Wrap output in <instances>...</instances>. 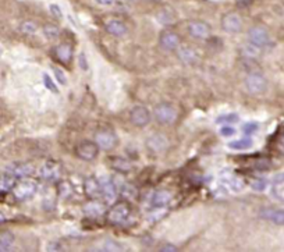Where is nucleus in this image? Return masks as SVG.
Masks as SVG:
<instances>
[{
    "label": "nucleus",
    "instance_id": "obj_6",
    "mask_svg": "<svg viewBox=\"0 0 284 252\" xmlns=\"http://www.w3.org/2000/svg\"><path fill=\"white\" fill-rule=\"evenodd\" d=\"M74 153L75 156L84 162H91L98 156L99 153V147L96 145L95 141H83L80 142L75 149H74Z\"/></svg>",
    "mask_w": 284,
    "mask_h": 252
},
{
    "label": "nucleus",
    "instance_id": "obj_18",
    "mask_svg": "<svg viewBox=\"0 0 284 252\" xmlns=\"http://www.w3.org/2000/svg\"><path fill=\"white\" fill-rule=\"evenodd\" d=\"M7 173L14 176L16 179H24L30 177L33 173V166L30 163H14L7 168Z\"/></svg>",
    "mask_w": 284,
    "mask_h": 252
},
{
    "label": "nucleus",
    "instance_id": "obj_11",
    "mask_svg": "<svg viewBox=\"0 0 284 252\" xmlns=\"http://www.w3.org/2000/svg\"><path fill=\"white\" fill-rule=\"evenodd\" d=\"M220 184L224 188H227L230 192H233V194H238V192H241L242 189L245 188L244 180L241 177H238L237 174L230 173V171H226V173L221 174Z\"/></svg>",
    "mask_w": 284,
    "mask_h": 252
},
{
    "label": "nucleus",
    "instance_id": "obj_21",
    "mask_svg": "<svg viewBox=\"0 0 284 252\" xmlns=\"http://www.w3.org/2000/svg\"><path fill=\"white\" fill-rule=\"evenodd\" d=\"M84 191L89 198H94V200L98 198L100 195V183H99V179H96L94 176L86 177L84 181Z\"/></svg>",
    "mask_w": 284,
    "mask_h": 252
},
{
    "label": "nucleus",
    "instance_id": "obj_30",
    "mask_svg": "<svg viewBox=\"0 0 284 252\" xmlns=\"http://www.w3.org/2000/svg\"><path fill=\"white\" fill-rule=\"evenodd\" d=\"M43 35L49 39V41H56L59 36H60V30L57 25H53V24H46L42 28Z\"/></svg>",
    "mask_w": 284,
    "mask_h": 252
},
{
    "label": "nucleus",
    "instance_id": "obj_1",
    "mask_svg": "<svg viewBox=\"0 0 284 252\" xmlns=\"http://www.w3.org/2000/svg\"><path fill=\"white\" fill-rule=\"evenodd\" d=\"M153 117L162 126H170L176 123L179 112L177 107L170 102H160L153 107Z\"/></svg>",
    "mask_w": 284,
    "mask_h": 252
},
{
    "label": "nucleus",
    "instance_id": "obj_45",
    "mask_svg": "<svg viewBox=\"0 0 284 252\" xmlns=\"http://www.w3.org/2000/svg\"><path fill=\"white\" fill-rule=\"evenodd\" d=\"M4 220H6V218H4V216H3V215L0 213V224H1V223H3Z\"/></svg>",
    "mask_w": 284,
    "mask_h": 252
},
{
    "label": "nucleus",
    "instance_id": "obj_16",
    "mask_svg": "<svg viewBox=\"0 0 284 252\" xmlns=\"http://www.w3.org/2000/svg\"><path fill=\"white\" fill-rule=\"evenodd\" d=\"M105 30L115 38H124L128 34V27L121 20L110 18L105 22Z\"/></svg>",
    "mask_w": 284,
    "mask_h": 252
},
{
    "label": "nucleus",
    "instance_id": "obj_10",
    "mask_svg": "<svg viewBox=\"0 0 284 252\" xmlns=\"http://www.w3.org/2000/svg\"><path fill=\"white\" fill-rule=\"evenodd\" d=\"M150 118H152L150 112L145 106H135L130 112V121L133 126L138 127V128L147 127L150 123Z\"/></svg>",
    "mask_w": 284,
    "mask_h": 252
},
{
    "label": "nucleus",
    "instance_id": "obj_34",
    "mask_svg": "<svg viewBox=\"0 0 284 252\" xmlns=\"http://www.w3.org/2000/svg\"><path fill=\"white\" fill-rule=\"evenodd\" d=\"M266 187H267V183H266V180L263 179H256L251 183V188L256 192H262L266 189Z\"/></svg>",
    "mask_w": 284,
    "mask_h": 252
},
{
    "label": "nucleus",
    "instance_id": "obj_20",
    "mask_svg": "<svg viewBox=\"0 0 284 252\" xmlns=\"http://www.w3.org/2000/svg\"><path fill=\"white\" fill-rule=\"evenodd\" d=\"M170 201H171V194L166 189H160V191L153 192V195L150 197V206L156 209L165 208L170 203Z\"/></svg>",
    "mask_w": 284,
    "mask_h": 252
},
{
    "label": "nucleus",
    "instance_id": "obj_27",
    "mask_svg": "<svg viewBox=\"0 0 284 252\" xmlns=\"http://www.w3.org/2000/svg\"><path fill=\"white\" fill-rule=\"evenodd\" d=\"M156 18L160 24H165V25H168V24L176 21V16L170 9H163V10L159 11L156 14Z\"/></svg>",
    "mask_w": 284,
    "mask_h": 252
},
{
    "label": "nucleus",
    "instance_id": "obj_39",
    "mask_svg": "<svg viewBox=\"0 0 284 252\" xmlns=\"http://www.w3.org/2000/svg\"><path fill=\"white\" fill-rule=\"evenodd\" d=\"M53 74H54V77L59 80V83L62 85L67 84V78H66V74H64L63 70H60L59 67H52Z\"/></svg>",
    "mask_w": 284,
    "mask_h": 252
},
{
    "label": "nucleus",
    "instance_id": "obj_46",
    "mask_svg": "<svg viewBox=\"0 0 284 252\" xmlns=\"http://www.w3.org/2000/svg\"><path fill=\"white\" fill-rule=\"evenodd\" d=\"M149 1H153V3H159V1H162V0H149Z\"/></svg>",
    "mask_w": 284,
    "mask_h": 252
},
{
    "label": "nucleus",
    "instance_id": "obj_29",
    "mask_svg": "<svg viewBox=\"0 0 284 252\" xmlns=\"http://www.w3.org/2000/svg\"><path fill=\"white\" fill-rule=\"evenodd\" d=\"M112 168L117 170L118 173H127V171H130L131 170V163L126 160V159H121V158H116V159H112Z\"/></svg>",
    "mask_w": 284,
    "mask_h": 252
},
{
    "label": "nucleus",
    "instance_id": "obj_7",
    "mask_svg": "<svg viewBox=\"0 0 284 252\" xmlns=\"http://www.w3.org/2000/svg\"><path fill=\"white\" fill-rule=\"evenodd\" d=\"M221 30L227 34H238L242 30L241 16L235 11L226 13L221 17Z\"/></svg>",
    "mask_w": 284,
    "mask_h": 252
},
{
    "label": "nucleus",
    "instance_id": "obj_14",
    "mask_svg": "<svg viewBox=\"0 0 284 252\" xmlns=\"http://www.w3.org/2000/svg\"><path fill=\"white\" fill-rule=\"evenodd\" d=\"M248 39L256 48H263L270 43V35L263 27H252L248 31Z\"/></svg>",
    "mask_w": 284,
    "mask_h": 252
},
{
    "label": "nucleus",
    "instance_id": "obj_43",
    "mask_svg": "<svg viewBox=\"0 0 284 252\" xmlns=\"http://www.w3.org/2000/svg\"><path fill=\"white\" fill-rule=\"evenodd\" d=\"M160 251L163 252H174L177 251V247H174V245H170V244H165L162 248H160Z\"/></svg>",
    "mask_w": 284,
    "mask_h": 252
},
{
    "label": "nucleus",
    "instance_id": "obj_9",
    "mask_svg": "<svg viewBox=\"0 0 284 252\" xmlns=\"http://www.w3.org/2000/svg\"><path fill=\"white\" fill-rule=\"evenodd\" d=\"M100 183V195L105 200L106 203H115L118 197V189H117L115 180L109 179V177H102L99 179Z\"/></svg>",
    "mask_w": 284,
    "mask_h": 252
},
{
    "label": "nucleus",
    "instance_id": "obj_28",
    "mask_svg": "<svg viewBox=\"0 0 284 252\" xmlns=\"http://www.w3.org/2000/svg\"><path fill=\"white\" fill-rule=\"evenodd\" d=\"M14 244V235L6 231L0 233V251H9Z\"/></svg>",
    "mask_w": 284,
    "mask_h": 252
},
{
    "label": "nucleus",
    "instance_id": "obj_13",
    "mask_svg": "<svg viewBox=\"0 0 284 252\" xmlns=\"http://www.w3.org/2000/svg\"><path fill=\"white\" fill-rule=\"evenodd\" d=\"M159 43H160V48L163 50L174 52V50L179 49L180 45H181V38H180L179 34H176V32L165 31L160 34Z\"/></svg>",
    "mask_w": 284,
    "mask_h": 252
},
{
    "label": "nucleus",
    "instance_id": "obj_4",
    "mask_svg": "<svg viewBox=\"0 0 284 252\" xmlns=\"http://www.w3.org/2000/svg\"><path fill=\"white\" fill-rule=\"evenodd\" d=\"M130 205L127 202H115L106 213L107 221L112 224H123L130 216Z\"/></svg>",
    "mask_w": 284,
    "mask_h": 252
},
{
    "label": "nucleus",
    "instance_id": "obj_23",
    "mask_svg": "<svg viewBox=\"0 0 284 252\" xmlns=\"http://www.w3.org/2000/svg\"><path fill=\"white\" fill-rule=\"evenodd\" d=\"M53 52H54V56L57 57V60L62 62V63H70L71 59H73V49L67 43L57 45Z\"/></svg>",
    "mask_w": 284,
    "mask_h": 252
},
{
    "label": "nucleus",
    "instance_id": "obj_44",
    "mask_svg": "<svg viewBox=\"0 0 284 252\" xmlns=\"http://www.w3.org/2000/svg\"><path fill=\"white\" fill-rule=\"evenodd\" d=\"M280 147H282L284 149V135L282 138H280Z\"/></svg>",
    "mask_w": 284,
    "mask_h": 252
},
{
    "label": "nucleus",
    "instance_id": "obj_2",
    "mask_svg": "<svg viewBox=\"0 0 284 252\" xmlns=\"http://www.w3.org/2000/svg\"><path fill=\"white\" fill-rule=\"evenodd\" d=\"M38 189V183L33 179H30V177H24V179H20L18 181H16L14 187L11 189L14 198L18 201H25L30 200L31 197L35 195Z\"/></svg>",
    "mask_w": 284,
    "mask_h": 252
},
{
    "label": "nucleus",
    "instance_id": "obj_5",
    "mask_svg": "<svg viewBox=\"0 0 284 252\" xmlns=\"http://www.w3.org/2000/svg\"><path fill=\"white\" fill-rule=\"evenodd\" d=\"M95 142L99 147V149L110 152L117 147L118 139H117V135L112 130H99L95 134Z\"/></svg>",
    "mask_w": 284,
    "mask_h": 252
},
{
    "label": "nucleus",
    "instance_id": "obj_32",
    "mask_svg": "<svg viewBox=\"0 0 284 252\" xmlns=\"http://www.w3.org/2000/svg\"><path fill=\"white\" fill-rule=\"evenodd\" d=\"M20 30H21L22 34H27V35H33V34H36L38 31V27H36V24L32 21H24L20 25Z\"/></svg>",
    "mask_w": 284,
    "mask_h": 252
},
{
    "label": "nucleus",
    "instance_id": "obj_17",
    "mask_svg": "<svg viewBox=\"0 0 284 252\" xmlns=\"http://www.w3.org/2000/svg\"><path fill=\"white\" fill-rule=\"evenodd\" d=\"M259 216L265 220L270 221L277 226H284V210L283 209H272V208H265L259 212Z\"/></svg>",
    "mask_w": 284,
    "mask_h": 252
},
{
    "label": "nucleus",
    "instance_id": "obj_15",
    "mask_svg": "<svg viewBox=\"0 0 284 252\" xmlns=\"http://www.w3.org/2000/svg\"><path fill=\"white\" fill-rule=\"evenodd\" d=\"M168 147V139L163 134H153L147 139V148L152 153H162Z\"/></svg>",
    "mask_w": 284,
    "mask_h": 252
},
{
    "label": "nucleus",
    "instance_id": "obj_3",
    "mask_svg": "<svg viewBox=\"0 0 284 252\" xmlns=\"http://www.w3.org/2000/svg\"><path fill=\"white\" fill-rule=\"evenodd\" d=\"M245 89L251 95H262L267 89V80L261 73H251L245 77Z\"/></svg>",
    "mask_w": 284,
    "mask_h": 252
},
{
    "label": "nucleus",
    "instance_id": "obj_8",
    "mask_svg": "<svg viewBox=\"0 0 284 252\" xmlns=\"http://www.w3.org/2000/svg\"><path fill=\"white\" fill-rule=\"evenodd\" d=\"M60 176H62V166H60L59 162L46 160L39 168V177L45 181L54 183V181L60 179Z\"/></svg>",
    "mask_w": 284,
    "mask_h": 252
},
{
    "label": "nucleus",
    "instance_id": "obj_35",
    "mask_svg": "<svg viewBox=\"0 0 284 252\" xmlns=\"http://www.w3.org/2000/svg\"><path fill=\"white\" fill-rule=\"evenodd\" d=\"M220 135L221 137H233V135H235V133H237V130L234 128V127H232V124H226V126H223L220 128Z\"/></svg>",
    "mask_w": 284,
    "mask_h": 252
},
{
    "label": "nucleus",
    "instance_id": "obj_38",
    "mask_svg": "<svg viewBox=\"0 0 284 252\" xmlns=\"http://www.w3.org/2000/svg\"><path fill=\"white\" fill-rule=\"evenodd\" d=\"M71 191H73V187L70 185V183H67V181H64V183H60V187H59V192H60V195L64 197V198H67L70 194H71Z\"/></svg>",
    "mask_w": 284,
    "mask_h": 252
},
{
    "label": "nucleus",
    "instance_id": "obj_37",
    "mask_svg": "<svg viewBox=\"0 0 284 252\" xmlns=\"http://www.w3.org/2000/svg\"><path fill=\"white\" fill-rule=\"evenodd\" d=\"M43 84H45V86H46L49 91H52V92H54V94H57V92H59L57 86L54 85V83L52 81V78L49 77V74H43Z\"/></svg>",
    "mask_w": 284,
    "mask_h": 252
},
{
    "label": "nucleus",
    "instance_id": "obj_25",
    "mask_svg": "<svg viewBox=\"0 0 284 252\" xmlns=\"http://www.w3.org/2000/svg\"><path fill=\"white\" fill-rule=\"evenodd\" d=\"M252 139L250 137L241 138V139H235V141H232L227 144V147L230 149H234V151H247L250 148H252Z\"/></svg>",
    "mask_w": 284,
    "mask_h": 252
},
{
    "label": "nucleus",
    "instance_id": "obj_12",
    "mask_svg": "<svg viewBox=\"0 0 284 252\" xmlns=\"http://www.w3.org/2000/svg\"><path fill=\"white\" fill-rule=\"evenodd\" d=\"M187 30L188 34L194 38V39H208L211 36V25L206 24L205 21H198V20H194V21H189L187 25Z\"/></svg>",
    "mask_w": 284,
    "mask_h": 252
},
{
    "label": "nucleus",
    "instance_id": "obj_41",
    "mask_svg": "<svg viewBox=\"0 0 284 252\" xmlns=\"http://www.w3.org/2000/svg\"><path fill=\"white\" fill-rule=\"evenodd\" d=\"M49 9H50V13H52L54 17H57V18L62 17V10H60V7H59L57 4H52Z\"/></svg>",
    "mask_w": 284,
    "mask_h": 252
},
{
    "label": "nucleus",
    "instance_id": "obj_36",
    "mask_svg": "<svg viewBox=\"0 0 284 252\" xmlns=\"http://www.w3.org/2000/svg\"><path fill=\"white\" fill-rule=\"evenodd\" d=\"M258 128H259L258 123L251 121V123H245V124L242 126V131H244L247 135H252V134H255V133L258 131Z\"/></svg>",
    "mask_w": 284,
    "mask_h": 252
},
{
    "label": "nucleus",
    "instance_id": "obj_42",
    "mask_svg": "<svg viewBox=\"0 0 284 252\" xmlns=\"http://www.w3.org/2000/svg\"><path fill=\"white\" fill-rule=\"evenodd\" d=\"M98 4H100V6H105V7H109V6H113L115 3H116L117 0H95Z\"/></svg>",
    "mask_w": 284,
    "mask_h": 252
},
{
    "label": "nucleus",
    "instance_id": "obj_31",
    "mask_svg": "<svg viewBox=\"0 0 284 252\" xmlns=\"http://www.w3.org/2000/svg\"><path fill=\"white\" fill-rule=\"evenodd\" d=\"M98 250H100V251H121L123 247L113 240H105L102 242V247H99Z\"/></svg>",
    "mask_w": 284,
    "mask_h": 252
},
{
    "label": "nucleus",
    "instance_id": "obj_24",
    "mask_svg": "<svg viewBox=\"0 0 284 252\" xmlns=\"http://www.w3.org/2000/svg\"><path fill=\"white\" fill-rule=\"evenodd\" d=\"M117 189H118V194L121 197H124L126 200H135L138 197L137 188L133 184H128L126 181H121L120 187H117Z\"/></svg>",
    "mask_w": 284,
    "mask_h": 252
},
{
    "label": "nucleus",
    "instance_id": "obj_22",
    "mask_svg": "<svg viewBox=\"0 0 284 252\" xmlns=\"http://www.w3.org/2000/svg\"><path fill=\"white\" fill-rule=\"evenodd\" d=\"M83 210L88 218H100L105 213V205L99 201L92 200L85 203Z\"/></svg>",
    "mask_w": 284,
    "mask_h": 252
},
{
    "label": "nucleus",
    "instance_id": "obj_33",
    "mask_svg": "<svg viewBox=\"0 0 284 252\" xmlns=\"http://www.w3.org/2000/svg\"><path fill=\"white\" fill-rule=\"evenodd\" d=\"M238 121V116L237 115H223L220 117H217L216 123L217 124H232V123H237Z\"/></svg>",
    "mask_w": 284,
    "mask_h": 252
},
{
    "label": "nucleus",
    "instance_id": "obj_26",
    "mask_svg": "<svg viewBox=\"0 0 284 252\" xmlns=\"http://www.w3.org/2000/svg\"><path fill=\"white\" fill-rule=\"evenodd\" d=\"M17 179L11 174H3L0 176V192H9L13 189L14 184H16Z\"/></svg>",
    "mask_w": 284,
    "mask_h": 252
},
{
    "label": "nucleus",
    "instance_id": "obj_19",
    "mask_svg": "<svg viewBox=\"0 0 284 252\" xmlns=\"http://www.w3.org/2000/svg\"><path fill=\"white\" fill-rule=\"evenodd\" d=\"M176 52H177V57H179V60L181 63L195 64L198 63V60H200V54L194 48L184 46V48H179Z\"/></svg>",
    "mask_w": 284,
    "mask_h": 252
},
{
    "label": "nucleus",
    "instance_id": "obj_40",
    "mask_svg": "<svg viewBox=\"0 0 284 252\" xmlns=\"http://www.w3.org/2000/svg\"><path fill=\"white\" fill-rule=\"evenodd\" d=\"M274 195H277L280 200H284V181L276 183V185H274Z\"/></svg>",
    "mask_w": 284,
    "mask_h": 252
}]
</instances>
